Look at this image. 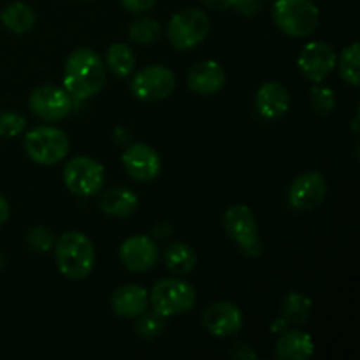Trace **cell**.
Masks as SVG:
<instances>
[{
    "label": "cell",
    "mask_w": 360,
    "mask_h": 360,
    "mask_svg": "<svg viewBox=\"0 0 360 360\" xmlns=\"http://www.w3.org/2000/svg\"><path fill=\"white\" fill-rule=\"evenodd\" d=\"M105 84V65L101 56L88 48L70 53L63 69V86L76 101H86L101 94Z\"/></svg>",
    "instance_id": "6da1fadb"
},
{
    "label": "cell",
    "mask_w": 360,
    "mask_h": 360,
    "mask_svg": "<svg viewBox=\"0 0 360 360\" xmlns=\"http://www.w3.org/2000/svg\"><path fill=\"white\" fill-rule=\"evenodd\" d=\"M56 266L69 280H84L95 267V248L81 232H65L55 243Z\"/></svg>",
    "instance_id": "7a4b0ae2"
},
{
    "label": "cell",
    "mask_w": 360,
    "mask_h": 360,
    "mask_svg": "<svg viewBox=\"0 0 360 360\" xmlns=\"http://www.w3.org/2000/svg\"><path fill=\"white\" fill-rule=\"evenodd\" d=\"M273 20L283 34L290 37H308L320 23V11L311 0H276Z\"/></svg>",
    "instance_id": "3957f363"
},
{
    "label": "cell",
    "mask_w": 360,
    "mask_h": 360,
    "mask_svg": "<svg viewBox=\"0 0 360 360\" xmlns=\"http://www.w3.org/2000/svg\"><path fill=\"white\" fill-rule=\"evenodd\" d=\"M25 150L35 164L55 165L69 153V137L56 127H35L25 137Z\"/></svg>",
    "instance_id": "277c9868"
},
{
    "label": "cell",
    "mask_w": 360,
    "mask_h": 360,
    "mask_svg": "<svg viewBox=\"0 0 360 360\" xmlns=\"http://www.w3.org/2000/svg\"><path fill=\"white\" fill-rule=\"evenodd\" d=\"M224 227L229 238L238 243L239 250L248 257L262 255V243L259 238V225L255 214L248 206L234 204L224 214Z\"/></svg>",
    "instance_id": "5b68a950"
},
{
    "label": "cell",
    "mask_w": 360,
    "mask_h": 360,
    "mask_svg": "<svg viewBox=\"0 0 360 360\" xmlns=\"http://www.w3.org/2000/svg\"><path fill=\"white\" fill-rule=\"evenodd\" d=\"M150 299L155 311L162 316L183 315L195 306V290L188 281L169 278L155 283Z\"/></svg>",
    "instance_id": "8992f818"
},
{
    "label": "cell",
    "mask_w": 360,
    "mask_h": 360,
    "mask_svg": "<svg viewBox=\"0 0 360 360\" xmlns=\"http://www.w3.org/2000/svg\"><path fill=\"white\" fill-rule=\"evenodd\" d=\"M210 34V20L199 9H185L176 13L167 25V37L179 51L199 46Z\"/></svg>",
    "instance_id": "52a82bcc"
},
{
    "label": "cell",
    "mask_w": 360,
    "mask_h": 360,
    "mask_svg": "<svg viewBox=\"0 0 360 360\" xmlns=\"http://www.w3.org/2000/svg\"><path fill=\"white\" fill-rule=\"evenodd\" d=\"M104 167L90 157L72 158L63 169V181L74 195H95L104 186Z\"/></svg>",
    "instance_id": "ba28073f"
},
{
    "label": "cell",
    "mask_w": 360,
    "mask_h": 360,
    "mask_svg": "<svg viewBox=\"0 0 360 360\" xmlns=\"http://www.w3.org/2000/svg\"><path fill=\"white\" fill-rule=\"evenodd\" d=\"M176 77L164 65H151L139 70L130 83L134 97L143 102H160L174 91Z\"/></svg>",
    "instance_id": "9c48e42d"
},
{
    "label": "cell",
    "mask_w": 360,
    "mask_h": 360,
    "mask_svg": "<svg viewBox=\"0 0 360 360\" xmlns=\"http://www.w3.org/2000/svg\"><path fill=\"white\" fill-rule=\"evenodd\" d=\"M30 109L35 116L46 122H60L72 109V97L63 88L44 84L30 94Z\"/></svg>",
    "instance_id": "30bf717a"
},
{
    "label": "cell",
    "mask_w": 360,
    "mask_h": 360,
    "mask_svg": "<svg viewBox=\"0 0 360 360\" xmlns=\"http://www.w3.org/2000/svg\"><path fill=\"white\" fill-rule=\"evenodd\" d=\"M327 195V181L320 172L311 171L297 176L288 188V202L294 210L309 211L319 207Z\"/></svg>",
    "instance_id": "8fae6325"
},
{
    "label": "cell",
    "mask_w": 360,
    "mask_h": 360,
    "mask_svg": "<svg viewBox=\"0 0 360 360\" xmlns=\"http://www.w3.org/2000/svg\"><path fill=\"white\" fill-rule=\"evenodd\" d=\"M297 65L306 79L313 81V83H320L336 67V53L327 42L313 41L302 48Z\"/></svg>",
    "instance_id": "7c38bea8"
},
{
    "label": "cell",
    "mask_w": 360,
    "mask_h": 360,
    "mask_svg": "<svg viewBox=\"0 0 360 360\" xmlns=\"http://www.w3.org/2000/svg\"><path fill=\"white\" fill-rule=\"evenodd\" d=\"M123 165L125 171L132 176L136 181H153L158 178L162 171L160 155L150 144L136 143L123 153Z\"/></svg>",
    "instance_id": "4fadbf2b"
},
{
    "label": "cell",
    "mask_w": 360,
    "mask_h": 360,
    "mask_svg": "<svg viewBox=\"0 0 360 360\" xmlns=\"http://www.w3.org/2000/svg\"><path fill=\"white\" fill-rule=\"evenodd\" d=\"M158 246L148 236H132L120 246V259L132 273H146L158 262Z\"/></svg>",
    "instance_id": "5bb4252c"
},
{
    "label": "cell",
    "mask_w": 360,
    "mask_h": 360,
    "mask_svg": "<svg viewBox=\"0 0 360 360\" xmlns=\"http://www.w3.org/2000/svg\"><path fill=\"white\" fill-rule=\"evenodd\" d=\"M202 323L213 336H234L243 329V313L232 302H213L204 309Z\"/></svg>",
    "instance_id": "9a60e30c"
},
{
    "label": "cell",
    "mask_w": 360,
    "mask_h": 360,
    "mask_svg": "<svg viewBox=\"0 0 360 360\" xmlns=\"http://www.w3.org/2000/svg\"><path fill=\"white\" fill-rule=\"evenodd\" d=\"M150 304L148 290L141 285H123L116 288L111 297L112 311L123 319H137Z\"/></svg>",
    "instance_id": "2e32d148"
},
{
    "label": "cell",
    "mask_w": 360,
    "mask_h": 360,
    "mask_svg": "<svg viewBox=\"0 0 360 360\" xmlns=\"http://www.w3.org/2000/svg\"><path fill=\"white\" fill-rule=\"evenodd\" d=\"M255 108L264 118L278 120L287 115L290 108V94L283 84L266 83L257 91Z\"/></svg>",
    "instance_id": "e0dca14e"
},
{
    "label": "cell",
    "mask_w": 360,
    "mask_h": 360,
    "mask_svg": "<svg viewBox=\"0 0 360 360\" xmlns=\"http://www.w3.org/2000/svg\"><path fill=\"white\" fill-rule=\"evenodd\" d=\"M225 70L220 63L207 60V62L197 63L188 74V86L193 94L199 95H214L224 88Z\"/></svg>",
    "instance_id": "ac0fdd59"
},
{
    "label": "cell",
    "mask_w": 360,
    "mask_h": 360,
    "mask_svg": "<svg viewBox=\"0 0 360 360\" xmlns=\"http://www.w3.org/2000/svg\"><path fill=\"white\" fill-rule=\"evenodd\" d=\"M274 354L280 360H306L315 354V343L308 334L287 329L278 340Z\"/></svg>",
    "instance_id": "d6986e66"
},
{
    "label": "cell",
    "mask_w": 360,
    "mask_h": 360,
    "mask_svg": "<svg viewBox=\"0 0 360 360\" xmlns=\"http://www.w3.org/2000/svg\"><path fill=\"white\" fill-rule=\"evenodd\" d=\"M137 197L129 188H112L101 199V210L115 218L132 217L137 210Z\"/></svg>",
    "instance_id": "ffe728a7"
},
{
    "label": "cell",
    "mask_w": 360,
    "mask_h": 360,
    "mask_svg": "<svg viewBox=\"0 0 360 360\" xmlns=\"http://www.w3.org/2000/svg\"><path fill=\"white\" fill-rule=\"evenodd\" d=\"M0 20H2L4 27L9 28L14 34H25V32H28L34 27L35 14L27 4L14 2L9 4V6L2 11Z\"/></svg>",
    "instance_id": "44dd1931"
},
{
    "label": "cell",
    "mask_w": 360,
    "mask_h": 360,
    "mask_svg": "<svg viewBox=\"0 0 360 360\" xmlns=\"http://www.w3.org/2000/svg\"><path fill=\"white\" fill-rule=\"evenodd\" d=\"M165 266L178 276H185V274L192 273L197 266V255L188 245L185 243H174L169 246L167 252L164 255Z\"/></svg>",
    "instance_id": "7402d4cb"
},
{
    "label": "cell",
    "mask_w": 360,
    "mask_h": 360,
    "mask_svg": "<svg viewBox=\"0 0 360 360\" xmlns=\"http://www.w3.org/2000/svg\"><path fill=\"white\" fill-rule=\"evenodd\" d=\"M309 315H311V299L306 295L292 292L285 297L283 304H281V319L290 326H302L308 322Z\"/></svg>",
    "instance_id": "603a6c76"
},
{
    "label": "cell",
    "mask_w": 360,
    "mask_h": 360,
    "mask_svg": "<svg viewBox=\"0 0 360 360\" xmlns=\"http://www.w3.org/2000/svg\"><path fill=\"white\" fill-rule=\"evenodd\" d=\"M105 62H108L109 70L118 77H129L136 69V55L129 46L122 42L109 46Z\"/></svg>",
    "instance_id": "cb8c5ba5"
},
{
    "label": "cell",
    "mask_w": 360,
    "mask_h": 360,
    "mask_svg": "<svg viewBox=\"0 0 360 360\" xmlns=\"http://www.w3.org/2000/svg\"><path fill=\"white\" fill-rule=\"evenodd\" d=\"M338 69H340L341 77L347 81L352 86H359L360 84V48L357 42L350 46V48L343 49L338 60Z\"/></svg>",
    "instance_id": "d4e9b609"
},
{
    "label": "cell",
    "mask_w": 360,
    "mask_h": 360,
    "mask_svg": "<svg viewBox=\"0 0 360 360\" xmlns=\"http://www.w3.org/2000/svg\"><path fill=\"white\" fill-rule=\"evenodd\" d=\"M160 35L162 27L153 18H139L130 25V39L137 44H153Z\"/></svg>",
    "instance_id": "484cf974"
},
{
    "label": "cell",
    "mask_w": 360,
    "mask_h": 360,
    "mask_svg": "<svg viewBox=\"0 0 360 360\" xmlns=\"http://www.w3.org/2000/svg\"><path fill=\"white\" fill-rule=\"evenodd\" d=\"M137 319L139 320H137L136 323V333L139 334L141 338H144V340H153V338L160 336V333L165 327V316H162L160 313H157L155 309L153 311L141 313Z\"/></svg>",
    "instance_id": "4316f807"
},
{
    "label": "cell",
    "mask_w": 360,
    "mask_h": 360,
    "mask_svg": "<svg viewBox=\"0 0 360 360\" xmlns=\"http://www.w3.org/2000/svg\"><path fill=\"white\" fill-rule=\"evenodd\" d=\"M311 105L316 112L320 115H327V112L334 111L336 108V98H334V91L330 88L322 86H313L311 88Z\"/></svg>",
    "instance_id": "83f0119b"
},
{
    "label": "cell",
    "mask_w": 360,
    "mask_h": 360,
    "mask_svg": "<svg viewBox=\"0 0 360 360\" xmlns=\"http://www.w3.org/2000/svg\"><path fill=\"white\" fill-rule=\"evenodd\" d=\"M27 243L34 252L46 253L55 246V238L46 227H34L27 236Z\"/></svg>",
    "instance_id": "f1b7e54d"
},
{
    "label": "cell",
    "mask_w": 360,
    "mask_h": 360,
    "mask_svg": "<svg viewBox=\"0 0 360 360\" xmlns=\"http://www.w3.org/2000/svg\"><path fill=\"white\" fill-rule=\"evenodd\" d=\"M25 118L18 112H2L0 115V137H16L25 130Z\"/></svg>",
    "instance_id": "f546056e"
},
{
    "label": "cell",
    "mask_w": 360,
    "mask_h": 360,
    "mask_svg": "<svg viewBox=\"0 0 360 360\" xmlns=\"http://www.w3.org/2000/svg\"><path fill=\"white\" fill-rule=\"evenodd\" d=\"M120 2L130 13H144V11L151 9L157 0H120Z\"/></svg>",
    "instance_id": "4dcf8cb0"
},
{
    "label": "cell",
    "mask_w": 360,
    "mask_h": 360,
    "mask_svg": "<svg viewBox=\"0 0 360 360\" xmlns=\"http://www.w3.org/2000/svg\"><path fill=\"white\" fill-rule=\"evenodd\" d=\"M232 6L239 11L241 14H246V16H252L259 11V0H234Z\"/></svg>",
    "instance_id": "1f68e13d"
},
{
    "label": "cell",
    "mask_w": 360,
    "mask_h": 360,
    "mask_svg": "<svg viewBox=\"0 0 360 360\" xmlns=\"http://www.w3.org/2000/svg\"><path fill=\"white\" fill-rule=\"evenodd\" d=\"M232 357L236 359H257V354L246 345H236V348L232 350Z\"/></svg>",
    "instance_id": "d6a6232c"
},
{
    "label": "cell",
    "mask_w": 360,
    "mask_h": 360,
    "mask_svg": "<svg viewBox=\"0 0 360 360\" xmlns=\"http://www.w3.org/2000/svg\"><path fill=\"white\" fill-rule=\"evenodd\" d=\"M232 2H234V0H202V4H206L210 9L214 11L229 9V7H232Z\"/></svg>",
    "instance_id": "836d02e7"
},
{
    "label": "cell",
    "mask_w": 360,
    "mask_h": 360,
    "mask_svg": "<svg viewBox=\"0 0 360 360\" xmlns=\"http://www.w3.org/2000/svg\"><path fill=\"white\" fill-rule=\"evenodd\" d=\"M9 202L6 200V197L0 195V225L9 220Z\"/></svg>",
    "instance_id": "e575fe53"
},
{
    "label": "cell",
    "mask_w": 360,
    "mask_h": 360,
    "mask_svg": "<svg viewBox=\"0 0 360 360\" xmlns=\"http://www.w3.org/2000/svg\"><path fill=\"white\" fill-rule=\"evenodd\" d=\"M287 329H288V323L285 322L283 319H281L278 323H273V330H276V333L278 330H281V333H283V330H287Z\"/></svg>",
    "instance_id": "d590c367"
},
{
    "label": "cell",
    "mask_w": 360,
    "mask_h": 360,
    "mask_svg": "<svg viewBox=\"0 0 360 360\" xmlns=\"http://www.w3.org/2000/svg\"><path fill=\"white\" fill-rule=\"evenodd\" d=\"M259 2H260V0H259Z\"/></svg>",
    "instance_id": "8d00e7d4"
}]
</instances>
